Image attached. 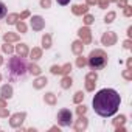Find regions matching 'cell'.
<instances>
[{
    "mask_svg": "<svg viewBox=\"0 0 132 132\" xmlns=\"http://www.w3.org/2000/svg\"><path fill=\"white\" fill-rule=\"evenodd\" d=\"M121 98L117 90L113 89H101L100 92L95 93L92 100V106L95 113H98L103 118H109L118 112Z\"/></svg>",
    "mask_w": 132,
    "mask_h": 132,
    "instance_id": "cell-1",
    "label": "cell"
},
{
    "mask_svg": "<svg viewBox=\"0 0 132 132\" xmlns=\"http://www.w3.org/2000/svg\"><path fill=\"white\" fill-rule=\"evenodd\" d=\"M28 72V64L23 57L20 56H14L8 61V76L11 81H20L25 79Z\"/></svg>",
    "mask_w": 132,
    "mask_h": 132,
    "instance_id": "cell-2",
    "label": "cell"
},
{
    "mask_svg": "<svg viewBox=\"0 0 132 132\" xmlns=\"http://www.w3.org/2000/svg\"><path fill=\"white\" fill-rule=\"evenodd\" d=\"M87 64L92 70H103L107 65V54L103 50H92L87 57Z\"/></svg>",
    "mask_w": 132,
    "mask_h": 132,
    "instance_id": "cell-3",
    "label": "cell"
},
{
    "mask_svg": "<svg viewBox=\"0 0 132 132\" xmlns=\"http://www.w3.org/2000/svg\"><path fill=\"white\" fill-rule=\"evenodd\" d=\"M57 123L62 127L70 126L73 123V113H72V110H69V109H61L57 112Z\"/></svg>",
    "mask_w": 132,
    "mask_h": 132,
    "instance_id": "cell-4",
    "label": "cell"
},
{
    "mask_svg": "<svg viewBox=\"0 0 132 132\" xmlns=\"http://www.w3.org/2000/svg\"><path fill=\"white\" fill-rule=\"evenodd\" d=\"M117 40H118V37H117V34H115L113 31H106V33L101 36V44H103V45H107V47L115 45Z\"/></svg>",
    "mask_w": 132,
    "mask_h": 132,
    "instance_id": "cell-5",
    "label": "cell"
},
{
    "mask_svg": "<svg viewBox=\"0 0 132 132\" xmlns=\"http://www.w3.org/2000/svg\"><path fill=\"white\" fill-rule=\"evenodd\" d=\"M25 118H27V113H25V112H17V113L11 115V118H10V126H11V127H20L22 123L25 121Z\"/></svg>",
    "mask_w": 132,
    "mask_h": 132,
    "instance_id": "cell-6",
    "label": "cell"
},
{
    "mask_svg": "<svg viewBox=\"0 0 132 132\" xmlns=\"http://www.w3.org/2000/svg\"><path fill=\"white\" fill-rule=\"evenodd\" d=\"M30 20H31V28H33V31H42V30L45 28V20H44L42 16H33Z\"/></svg>",
    "mask_w": 132,
    "mask_h": 132,
    "instance_id": "cell-7",
    "label": "cell"
},
{
    "mask_svg": "<svg viewBox=\"0 0 132 132\" xmlns=\"http://www.w3.org/2000/svg\"><path fill=\"white\" fill-rule=\"evenodd\" d=\"M78 36L79 40H82V44H90L92 42V31L89 30V27H82L78 30Z\"/></svg>",
    "mask_w": 132,
    "mask_h": 132,
    "instance_id": "cell-8",
    "label": "cell"
},
{
    "mask_svg": "<svg viewBox=\"0 0 132 132\" xmlns=\"http://www.w3.org/2000/svg\"><path fill=\"white\" fill-rule=\"evenodd\" d=\"M87 126H89V120H87L84 115H79V118H78V120H76V123L73 124V127H75V130H76V132L86 130V129H87Z\"/></svg>",
    "mask_w": 132,
    "mask_h": 132,
    "instance_id": "cell-9",
    "label": "cell"
},
{
    "mask_svg": "<svg viewBox=\"0 0 132 132\" xmlns=\"http://www.w3.org/2000/svg\"><path fill=\"white\" fill-rule=\"evenodd\" d=\"M0 95H2V98H5V100L13 98V86L11 84L2 86V89H0Z\"/></svg>",
    "mask_w": 132,
    "mask_h": 132,
    "instance_id": "cell-10",
    "label": "cell"
},
{
    "mask_svg": "<svg viewBox=\"0 0 132 132\" xmlns=\"http://www.w3.org/2000/svg\"><path fill=\"white\" fill-rule=\"evenodd\" d=\"M87 11H89V5H73L72 8V13L75 16H84L87 14Z\"/></svg>",
    "mask_w": 132,
    "mask_h": 132,
    "instance_id": "cell-11",
    "label": "cell"
},
{
    "mask_svg": "<svg viewBox=\"0 0 132 132\" xmlns=\"http://www.w3.org/2000/svg\"><path fill=\"white\" fill-rule=\"evenodd\" d=\"M14 50H16V53H17L20 57H27V56H28V53H30V50H28V45H27V44H19Z\"/></svg>",
    "mask_w": 132,
    "mask_h": 132,
    "instance_id": "cell-12",
    "label": "cell"
},
{
    "mask_svg": "<svg viewBox=\"0 0 132 132\" xmlns=\"http://www.w3.org/2000/svg\"><path fill=\"white\" fill-rule=\"evenodd\" d=\"M47 84H48V79H47L45 76H40V75H39V76L36 78V81L33 82V87L39 90V89H42V87H45Z\"/></svg>",
    "mask_w": 132,
    "mask_h": 132,
    "instance_id": "cell-13",
    "label": "cell"
},
{
    "mask_svg": "<svg viewBox=\"0 0 132 132\" xmlns=\"http://www.w3.org/2000/svg\"><path fill=\"white\" fill-rule=\"evenodd\" d=\"M82 50H84L82 40H75V42L72 44V51H73L75 54H82Z\"/></svg>",
    "mask_w": 132,
    "mask_h": 132,
    "instance_id": "cell-14",
    "label": "cell"
},
{
    "mask_svg": "<svg viewBox=\"0 0 132 132\" xmlns=\"http://www.w3.org/2000/svg\"><path fill=\"white\" fill-rule=\"evenodd\" d=\"M28 54H30L31 61H39V59L42 57V50H40V48H37V47H34Z\"/></svg>",
    "mask_w": 132,
    "mask_h": 132,
    "instance_id": "cell-15",
    "label": "cell"
},
{
    "mask_svg": "<svg viewBox=\"0 0 132 132\" xmlns=\"http://www.w3.org/2000/svg\"><path fill=\"white\" fill-rule=\"evenodd\" d=\"M44 100H45V103H47V104H50V106H56V103H57V98H56V95H54V93H51V92L45 93Z\"/></svg>",
    "mask_w": 132,
    "mask_h": 132,
    "instance_id": "cell-16",
    "label": "cell"
},
{
    "mask_svg": "<svg viewBox=\"0 0 132 132\" xmlns=\"http://www.w3.org/2000/svg\"><path fill=\"white\" fill-rule=\"evenodd\" d=\"M20 37H19V34L17 33H6V34H3V40L5 42H17Z\"/></svg>",
    "mask_w": 132,
    "mask_h": 132,
    "instance_id": "cell-17",
    "label": "cell"
},
{
    "mask_svg": "<svg viewBox=\"0 0 132 132\" xmlns=\"http://www.w3.org/2000/svg\"><path fill=\"white\" fill-rule=\"evenodd\" d=\"M28 72H30L31 75H34V76H39V75L42 73V69L39 67V65H36V64L33 62V64H30V65H28Z\"/></svg>",
    "mask_w": 132,
    "mask_h": 132,
    "instance_id": "cell-18",
    "label": "cell"
},
{
    "mask_svg": "<svg viewBox=\"0 0 132 132\" xmlns=\"http://www.w3.org/2000/svg\"><path fill=\"white\" fill-rule=\"evenodd\" d=\"M17 20H20V16H19L17 13H11V14L6 16V23H8V25H16Z\"/></svg>",
    "mask_w": 132,
    "mask_h": 132,
    "instance_id": "cell-19",
    "label": "cell"
},
{
    "mask_svg": "<svg viewBox=\"0 0 132 132\" xmlns=\"http://www.w3.org/2000/svg\"><path fill=\"white\" fill-rule=\"evenodd\" d=\"M72 84H73V79H72L70 76H67V75H65V76L62 78V81H61V87H62V89H70Z\"/></svg>",
    "mask_w": 132,
    "mask_h": 132,
    "instance_id": "cell-20",
    "label": "cell"
},
{
    "mask_svg": "<svg viewBox=\"0 0 132 132\" xmlns=\"http://www.w3.org/2000/svg\"><path fill=\"white\" fill-rule=\"evenodd\" d=\"M42 47H44L45 50L51 48V36H50V34H44V36H42Z\"/></svg>",
    "mask_w": 132,
    "mask_h": 132,
    "instance_id": "cell-21",
    "label": "cell"
},
{
    "mask_svg": "<svg viewBox=\"0 0 132 132\" xmlns=\"http://www.w3.org/2000/svg\"><path fill=\"white\" fill-rule=\"evenodd\" d=\"M115 17H117V13H115V11H109V13L106 14V17H104V22H106V23H112V22L115 20Z\"/></svg>",
    "mask_w": 132,
    "mask_h": 132,
    "instance_id": "cell-22",
    "label": "cell"
},
{
    "mask_svg": "<svg viewBox=\"0 0 132 132\" xmlns=\"http://www.w3.org/2000/svg\"><path fill=\"white\" fill-rule=\"evenodd\" d=\"M16 27H17V31H19L20 34H25V33H27V25H25L23 20H20V22L17 20V22H16Z\"/></svg>",
    "mask_w": 132,
    "mask_h": 132,
    "instance_id": "cell-23",
    "label": "cell"
},
{
    "mask_svg": "<svg viewBox=\"0 0 132 132\" xmlns=\"http://www.w3.org/2000/svg\"><path fill=\"white\" fill-rule=\"evenodd\" d=\"M76 65H78L79 69L86 67V65H87V59H86V57H82L81 54H78V57H76Z\"/></svg>",
    "mask_w": 132,
    "mask_h": 132,
    "instance_id": "cell-24",
    "label": "cell"
},
{
    "mask_svg": "<svg viewBox=\"0 0 132 132\" xmlns=\"http://www.w3.org/2000/svg\"><path fill=\"white\" fill-rule=\"evenodd\" d=\"M70 70H72V64L67 62L65 65H62V67H61V75H69Z\"/></svg>",
    "mask_w": 132,
    "mask_h": 132,
    "instance_id": "cell-25",
    "label": "cell"
},
{
    "mask_svg": "<svg viewBox=\"0 0 132 132\" xmlns=\"http://www.w3.org/2000/svg\"><path fill=\"white\" fill-rule=\"evenodd\" d=\"M2 51H3V53H6V54H11V53L14 51V47H13V45H10V42H6V44L2 47Z\"/></svg>",
    "mask_w": 132,
    "mask_h": 132,
    "instance_id": "cell-26",
    "label": "cell"
},
{
    "mask_svg": "<svg viewBox=\"0 0 132 132\" xmlns=\"http://www.w3.org/2000/svg\"><path fill=\"white\" fill-rule=\"evenodd\" d=\"M82 100H84V93H82V92H76L75 96H73V103H75V104H79Z\"/></svg>",
    "mask_w": 132,
    "mask_h": 132,
    "instance_id": "cell-27",
    "label": "cell"
},
{
    "mask_svg": "<svg viewBox=\"0 0 132 132\" xmlns=\"http://www.w3.org/2000/svg\"><path fill=\"white\" fill-rule=\"evenodd\" d=\"M124 121H126V117H124V115H120V117H117V118L113 120V126L117 127V126H120V124H124Z\"/></svg>",
    "mask_w": 132,
    "mask_h": 132,
    "instance_id": "cell-28",
    "label": "cell"
},
{
    "mask_svg": "<svg viewBox=\"0 0 132 132\" xmlns=\"http://www.w3.org/2000/svg\"><path fill=\"white\" fill-rule=\"evenodd\" d=\"M6 13H8V10H6V5H5L3 2H0V19L6 17Z\"/></svg>",
    "mask_w": 132,
    "mask_h": 132,
    "instance_id": "cell-29",
    "label": "cell"
},
{
    "mask_svg": "<svg viewBox=\"0 0 132 132\" xmlns=\"http://www.w3.org/2000/svg\"><path fill=\"white\" fill-rule=\"evenodd\" d=\"M93 16L92 14H84V23H86V27H89V25H92L93 23Z\"/></svg>",
    "mask_w": 132,
    "mask_h": 132,
    "instance_id": "cell-30",
    "label": "cell"
},
{
    "mask_svg": "<svg viewBox=\"0 0 132 132\" xmlns=\"http://www.w3.org/2000/svg\"><path fill=\"white\" fill-rule=\"evenodd\" d=\"M95 84H96V82H95L93 79H86V89H87L89 92H92V90L95 89Z\"/></svg>",
    "mask_w": 132,
    "mask_h": 132,
    "instance_id": "cell-31",
    "label": "cell"
},
{
    "mask_svg": "<svg viewBox=\"0 0 132 132\" xmlns=\"http://www.w3.org/2000/svg\"><path fill=\"white\" fill-rule=\"evenodd\" d=\"M123 78L127 79V81H130V79H132V70H130V69H126V70L123 72Z\"/></svg>",
    "mask_w": 132,
    "mask_h": 132,
    "instance_id": "cell-32",
    "label": "cell"
},
{
    "mask_svg": "<svg viewBox=\"0 0 132 132\" xmlns=\"http://www.w3.org/2000/svg\"><path fill=\"white\" fill-rule=\"evenodd\" d=\"M109 3H110L109 0H98V5H100L101 10H106V8L109 6Z\"/></svg>",
    "mask_w": 132,
    "mask_h": 132,
    "instance_id": "cell-33",
    "label": "cell"
},
{
    "mask_svg": "<svg viewBox=\"0 0 132 132\" xmlns=\"http://www.w3.org/2000/svg\"><path fill=\"white\" fill-rule=\"evenodd\" d=\"M39 3H40V6H42L44 10H47V8H50V6H51V0H40Z\"/></svg>",
    "mask_w": 132,
    "mask_h": 132,
    "instance_id": "cell-34",
    "label": "cell"
},
{
    "mask_svg": "<svg viewBox=\"0 0 132 132\" xmlns=\"http://www.w3.org/2000/svg\"><path fill=\"white\" fill-rule=\"evenodd\" d=\"M76 112H78V115H84V113L87 112V107L82 106V104H79V106L76 107Z\"/></svg>",
    "mask_w": 132,
    "mask_h": 132,
    "instance_id": "cell-35",
    "label": "cell"
},
{
    "mask_svg": "<svg viewBox=\"0 0 132 132\" xmlns=\"http://www.w3.org/2000/svg\"><path fill=\"white\" fill-rule=\"evenodd\" d=\"M0 117H2V118L10 117V110H8L6 107H0Z\"/></svg>",
    "mask_w": 132,
    "mask_h": 132,
    "instance_id": "cell-36",
    "label": "cell"
},
{
    "mask_svg": "<svg viewBox=\"0 0 132 132\" xmlns=\"http://www.w3.org/2000/svg\"><path fill=\"white\" fill-rule=\"evenodd\" d=\"M124 16H126V17H130V16H132V8H130L129 5L124 6Z\"/></svg>",
    "mask_w": 132,
    "mask_h": 132,
    "instance_id": "cell-37",
    "label": "cell"
},
{
    "mask_svg": "<svg viewBox=\"0 0 132 132\" xmlns=\"http://www.w3.org/2000/svg\"><path fill=\"white\" fill-rule=\"evenodd\" d=\"M117 5H118V8H124L127 5V0H117Z\"/></svg>",
    "mask_w": 132,
    "mask_h": 132,
    "instance_id": "cell-38",
    "label": "cell"
},
{
    "mask_svg": "<svg viewBox=\"0 0 132 132\" xmlns=\"http://www.w3.org/2000/svg\"><path fill=\"white\" fill-rule=\"evenodd\" d=\"M19 16H20V20H23V19L30 17V11H28V10H25V11H23L22 14H19Z\"/></svg>",
    "mask_w": 132,
    "mask_h": 132,
    "instance_id": "cell-39",
    "label": "cell"
},
{
    "mask_svg": "<svg viewBox=\"0 0 132 132\" xmlns=\"http://www.w3.org/2000/svg\"><path fill=\"white\" fill-rule=\"evenodd\" d=\"M56 2H57L61 6H65V5H69V3H70V0H56Z\"/></svg>",
    "mask_w": 132,
    "mask_h": 132,
    "instance_id": "cell-40",
    "label": "cell"
},
{
    "mask_svg": "<svg viewBox=\"0 0 132 132\" xmlns=\"http://www.w3.org/2000/svg\"><path fill=\"white\" fill-rule=\"evenodd\" d=\"M123 47H124L126 50H129V48H130V40H129V39H127V40H124V44H123Z\"/></svg>",
    "mask_w": 132,
    "mask_h": 132,
    "instance_id": "cell-41",
    "label": "cell"
},
{
    "mask_svg": "<svg viewBox=\"0 0 132 132\" xmlns=\"http://www.w3.org/2000/svg\"><path fill=\"white\" fill-rule=\"evenodd\" d=\"M0 107H6V100L5 98H0Z\"/></svg>",
    "mask_w": 132,
    "mask_h": 132,
    "instance_id": "cell-42",
    "label": "cell"
},
{
    "mask_svg": "<svg viewBox=\"0 0 132 132\" xmlns=\"http://www.w3.org/2000/svg\"><path fill=\"white\" fill-rule=\"evenodd\" d=\"M98 3V0H87V5L89 6H92V5H96Z\"/></svg>",
    "mask_w": 132,
    "mask_h": 132,
    "instance_id": "cell-43",
    "label": "cell"
},
{
    "mask_svg": "<svg viewBox=\"0 0 132 132\" xmlns=\"http://www.w3.org/2000/svg\"><path fill=\"white\" fill-rule=\"evenodd\" d=\"M126 64H127V69H130V67H132V57H129Z\"/></svg>",
    "mask_w": 132,
    "mask_h": 132,
    "instance_id": "cell-44",
    "label": "cell"
},
{
    "mask_svg": "<svg viewBox=\"0 0 132 132\" xmlns=\"http://www.w3.org/2000/svg\"><path fill=\"white\" fill-rule=\"evenodd\" d=\"M2 64H3V57H2V56H0V65H2Z\"/></svg>",
    "mask_w": 132,
    "mask_h": 132,
    "instance_id": "cell-45",
    "label": "cell"
},
{
    "mask_svg": "<svg viewBox=\"0 0 132 132\" xmlns=\"http://www.w3.org/2000/svg\"><path fill=\"white\" fill-rule=\"evenodd\" d=\"M109 2H117V0H109Z\"/></svg>",
    "mask_w": 132,
    "mask_h": 132,
    "instance_id": "cell-46",
    "label": "cell"
},
{
    "mask_svg": "<svg viewBox=\"0 0 132 132\" xmlns=\"http://www.w3.org/2000/svg\"><path fill=\"white\" fill-rule=\"evenodd\" d=\"M0 81H2V75H0Z\"/></svg>",
    "mask_w": 132,
    "mask_h": 132,
    "instance_id": "cell-47",
    "label": "cell"
}]
</instances>
